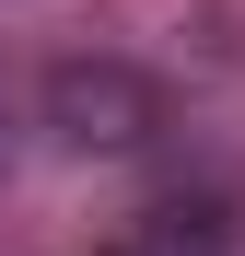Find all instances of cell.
Instances as JSON below:
<instances>
[{
  "label": "cell",
  "instance_id": "obj_1",
  "mask_svg": "<svg viewBox=\"0 0 245 256\" xmlns=\"http://www.w3.org/2000/svg\"><path fill=\"white\" fill-rule=\"evenodd\" d=\"M163 128H175V94H163V70H140L129 47H70V58L35 70V140H59V152L129 163Z\"/></svg>",
  "mask_w": 245,
  "mask_h": 256
},
{
  "label": "cell",
  "instance_id": "obj_2",
  "mask_svg": "<svg viewBox=\"0 0 245 256\" xmlns=\"http://www.w3.org/2000/svg\"><path fill=\"white\" fill-rule=\"evenodd\" d=\"M117 256H245V222L222 198H163V210H140L117 233Z\"/></svg>",
  "mask_w": 245,
  "mask_h": 256
},
{
  "label": "cell",
  "instance_id": "obj_3",
  "mask_svg": "<svg viewBox=\"0 0 245 256\" xmlns=\"http://www.w3.org/2000/svg\"><path fill=\"white\" fill-rule=\"evenodd\" d=\"M24 152H35V82H12V70H0V175H12Z\"/></svg>",
  "mask_w": 245,
  "mask_h": 256
}]
</instances>
